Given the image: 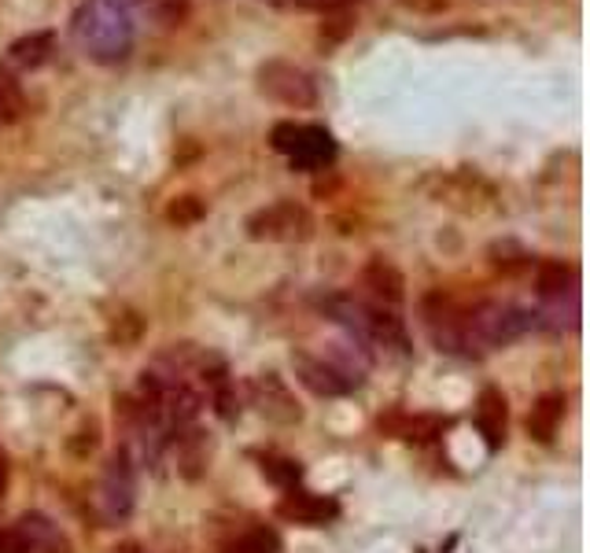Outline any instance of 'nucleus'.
I'll return each instance as SVG.
<instances>
[{"mask_svg": "<svg viewBox=\"0 0 590 553\" xmlns=\"http://www.w3.org/2000/svg\"><path fill=\"white\" fill-rule=\"evenodd\" d=\"M8 536H12L15 553H67V539H63L60 528H55L49 517H41V513L18 517Z\"/></svg>", "mask_w": 590, "mask_h": 553, "instance_id": "nucleus-11", "label": "nucleus"}, {"mask_svg": "<svg viewBox=\"0 0 590 553\" xmlns=\"http://www.w3.org/2000/svg\"><path fill=\"white\" fill-rule=\"evenodd\" d=\"M152 12L163 18L166 26H181L189 15V0H152Z\"/></svg>", "mask_w": 590, "mask_h": 553, "instance_id": "nucleus-27", "label": "nucleus"}, {"mask_svg": "<svg viewBox=\"0 0 590 553\" xmlns=\"http://www.w3.org/2000/svg\"><path fill=\"white\" fill-rule=\"evenodd\" d=\"M354 30V18L348 8H336V12H329V18L322 23V45L325 49H332V45H340V41H348Z\"/></svg>", "mask_w": 590, "mask_h": 553, "instance_id": "nucleus-26", "label": "nucleus"}, {"mask_svg": "<svg viewBox=\"0 0 590 553\" xmlns=\"http://www.w3.org/2000/svg\"><path fill=\"white\" fill-rule=\"evenodd\" d=\"M251 402H255L259 414L274 420V425H296V420L303 417L296 395L288 391V384L280 380L277 373H259V377L251 380Z\"/></svg>", "mask_w": 590, "mask_h": 553, "instance_id": "nucleus-9", "label": "nucleus"}, {"mask_svg": "<svg viewBox=\"0 0 590 553\" xmlns=\"http://www.w3.org/2000/svg\"><path fill=\"white\" fill-rule=\"evenodd\" d=\"M402 8H410V12L417 15H439L447 8V0H399Z\"/></svg>", "mask_w": 590, "mask_h": 553, "instance_id": "nucleus-30", "label": "nucleus"}, {"mask_svg": "<svg viewBox=\"0 0 590 553\" xmlns=\"http://www.w3.org/2000/svg\"><path fill=\"white\" fill-rule=\"evenodd\" d=\"M536 288L542 299H576V269L565 262H542L536 274Z\"/></svg>", "mask_w": 590, "mask_h": 553, "instance_id": "nucleus-17", "label": "nucleus"}, {"mask_svg": "<svg viewBox=\"0 0 590 553\" xmlns=\"http://www.w3.org/2000/svg\"><path fill=\"white\" fill-rule=\"evenodd\" d=\"M208 454H211V447L203 443L200 432L181 436V447H177V462H181V473H185V476H200L203 465H208Z\"/></svg>", "mask_w": 590, "mask_h": 553, "instance_id": "nucleus-22", "label": "nucleus"}, {"mask_svg": "<svg viewBox=\"0 0 590 553\" xmlns=\"http://www.w3.org/2000/svg\"><path fill=\"white\" fill-rule=\"evenodd\" d=\"M388 428L406 443H432L436 436H443V420L439 417H396L388 420Z\"/></svg>", "mask_w": 590, "mask_h": 553, "instance_id": "nucleus-19", "label": "nucleus"}, {"mask_svg": "<svg viewBox=\"0 0 590 553\" xmlns=\"http://www.w3.org/2000/svg\"><path fill=\"white\" fill-rule=\"evenodd\" d=\"M531 325H536V314L520 311V306L480 303L473 311H465V347H469V354L491 351V347L520 340Z\"/></svg>", "mask_w": 590, "mask_h": 553, "instance_id": "nucleus-3", "label": "nucleus"}, {"mask_svg": "<svg viewBox=\"0 0 590 553\" xmlns=\"http://www.w3.org/2000/svg\"><path fill=\"white\" fill-rule=\"evenodd\" d=\"M362 285L369 288L373 299H377L380 306H399L402 303V288H406V280H402V274L391 262H384V259H369L365 262V269H362Z\"/></svg>", "mask_w": 590, "mask_h": 553, "instance_id": "nucleus-15", "label": "nucleus"}, {"mask_svg": "<svg viewBox=\"0 0 590 553\" xmlns=\"http://www.w3.org/2000/svg\"><path fill=\"white\" fill-rule=\"evenodd\" d=\"M299 8H317V12H336V8H348L351 0H292Z\"/></svg>", "mask_w": 590, "mask_h": 553, "instance_id": "nucleus-31", "label": "nucleus"}, {"mask_svg": "<svg viewBox=\"0 0 590 553\" xmlns=\"http://www.w3.org/2000/svg\"><path fill=\"white\" fill-rule=\"evenodd\" d=\"M436 200L447 203V208L465 211V214H480L491 208L494 189L487 181H480L476 174H447V177H439Z\"/></svg>", "mask_w": 590, "mask_h": 553, "instance_id": "nucleus-10", "label": "nucleus"}, {"mask_svg": "<svg viewBox=\"0 0 590 553\" xmlns=\"http://www.w3.org/2000/svg\"><path fill=\"white\" fill-rule=\"evenodd\" d=\"M203 214H208V208H203L200 196H177V200L166 208V218H171L177 229H185V225H196L203 222Z\"/></svg>", "mask_w": 590, "mask_h": 553, "instance_id": "nucleus-24", "label": "nucleus"}, {"mask_svg": "<svg viewBox=\"0 0 590 553\" xmlns=\"http://www.w3.org/2000/svg\"><path fill=\"white\" fill-rule=\"evenodd\" d=\"M296 140H299V126H296V122H277L274 134H269V144H274L280 155H292Z\"/></svg>", "mask_w": 590, "mask_h": 553, "instance_id": "nucleus-28", "label": "nucleus"}, {"mask_svg": "<svg viewBox=\"0 0 590 553\" xmlns=\"http://www.w3.org/2000/svg\"><path fill=\"white\" fill-rule=\"evenodd\" d=\"M134 457H129V450L122 447L111 454V462L104 468V476H100V494H97V505H100V517L108 524H118L129 517V510H134Z\"/></svg>", "mask_w": 590, "mask_h": 553, "instance_id": "nucleus-6", "label": "nucleus"}, {"mask_svg": "<svg viewBox=\"0 0 590 553\" xmlns=\"http://www.w3.org/2000/svg\"><path fill=\"white\" fill-rule=\"evenodd\" d=\"M140 336H145V317L134 311H118L111 317V340L118 347H134Z\"/></svg>", "mask_w": 590, "mask_h": 553, "instance_id": "nucleus-23", "label": "nucleus"}, {"mask_svg": "<svg viewBox=\"0 0 590 553\" xmlns=\"http://www.w3.org/2000/svg\"><path fill=\"white\" fill-rule=\"evenodd\" d=\"M26 111V92L23 86L15 81V74H8L0 67V126H8V122H18Z\"/></svg>", "mask_w": 590, "mask_h": 553, "instance_id": "nucleus-20", "label": "nucleus"}, {"mask_svg": "<svg viewBox=\"0 0 590 553\" xmlns=\"http://www.w3.org/2000/svg\"><path fill=\"white\" fill-rule=\"evenodd\" d=\"M71 34L92 63H122L134 52V18L126 0H81L71 18Z\"/></svg>", "mask_w": 590, "mask_h": 553, "instance_id": "nucleus-1", "label": "nucleus"}, {"mask_svg": "<svg viewBox=\"0 0 590 553\" xmlns=\"http://www.w3.org/2000/svg\"><path fill=\"white\" fill-rule=\"evenodd\" d=\"M262 476L274 480L277 487H296L303 468H299V462H292V457H262Z\"/></svg>", "mask_w": 590, "mask_h": 553, "instance_id": "nucleus-25", "label": "nucleus"}, {"mask_svg": "<svg viewBox=\"0 0 590 553\" xmlns=\"http://www.w3.org/2000/svg\"><path fill=\"white\" fill-rule=\"evenodd\" d=\"M505 425H510V410H505V395L499 388H484L476 399V428H480L484 443L499 450L505 443Z\"/></svg>", "mask_w": 590, "mask_h": 553, "instance_id": "nucleus-14", "label": "nucleus"}, {"mask_svg": "<svg viewBox=\"0 0 590 553\" xmlns=\"http://www.w3.org/2000/svg\"><path fill=\"white\" fill-rule=\"evenodd\" d=\"M292 369H296V380L303 384L306 391L322 399H340V395H351L354 391V377L340 369L332 362H322V359H311V354H292Z\"/></svg>", "mask_w": 590, "mask_h": 553, "instance_id": "nucleus-8", "label": "nucleus"}, {"mask_svg": "<svg viewBox=\"0 0 590 553\" xmlns=\"http://www.w3.org/2000/svg\"><path fill=\"white\" fill-rule=\"evenodd\" d=\"M322 311L332 317L336 325H343L354 340L362 343V351L369 347H384V351H396V354H410V336L402 329V322L396 317V311L380 303H362L354 296H329L322 299Z\"/></svg>", "mask_w": 590, "mask_h": 553, "instance_id": "nucleus-2", "label": "nucleus"}, {"mask_svg": "<svg viewBox=\"0 0 590 553\" xmlns=\"http://www.w3.org/2000/svg\"><path fill=\"white\" fill-rule=\"evenodd\" d=\"M97 443H100V428L89 420V425H81L78 439H71V450H74L78 457H86V454H92V450H97Z\"/></svg>", "mask_w": 590, "mask_h": 553, "instance_id": "nucleus-29", "label": "nucleus"}, {"mask_svg": "<svg viewBox=\"0 0 590 553\" xmlns=\"http://www.w3.org/2000/svg\"><path fill=\"white\" fill-rule=\"evenodd\" d=\"M248 237L251 240H274V243H292V240H306L314 232V222L299 203L292 200H280L269 203V208L255 211L248 218Z\"/></svg>", "mask_w": 590, "mask_h": 553, "instance_id": "nucleus-5", "label": "nucleus"}, {"mask_svg": "<svg viewBox=\"0 0 590 553\" xmlns=\"http://www.w3.org/2000/svg\"><path fill=\"white\" fill-rule=\"evenodd\" d=\"M561 417H565V395L550 391V395H542L536 406H531V414H528V436L536 439V443H550V439L557 436Z\"/></svg>", "mask_w": 590, "mask_h": 553, "instance_id": "nucleus-16", "label": "nucleus"}, {"mask_svg": "<svg viewBox=\"0 0 590 553\" xmlns=\"http://www.w3.org/2000/svg\"><path fill=\"white\" fill-rule=\"evenodd\" d=\"M52 45H55V34H52V30H41V34H30V37H18L12 49H8V55H12L15 67L34 71V67H41V63L49 60Z\"/></svg>", "mask_w": 590, "mask_h": 553, "instance_id": "nucleus-18", "label": "nucleus"}, {"mask_svg": "<svg viewBox=\"0 0 590 553\" xmlns=\"http://www.w3.org/2000/svg\"><path fill=\"white\" fill-rule=\"evenodd\" d=\"M425 322L439 351L469 354V347H465V306H457L451 296H428Z\"/></svg>", "mask_w": 590, "mask_h": 553, "instance_id": "nucleus-7", "label": "nucleus"}, {"mask_svg": "<svg viewBox=\"0 0 590 553\" xmlns=\"http://www.w3.org/2000/svg\"><path fill=\"white\" fill-rule=\"evenodd\" d=\"M222 553H280V539L269 528H251L233 542H226Z\"/></svg>", "mask_w": 590, "mask_h": 553, "instance_id": "nucleus-21", "label": "nucleus"}, {"mask_svg": "<svg viewBox=\"0 0 590 553\" xmlns=\"http://www.w3.org/2000/svg\"><path fill=\"white\" fill-rule=\"evenodd\" d=\"M4 491H8V457L0 450V499H4Z\"/></svg>", "mask_w": 590, "mask_h": 553, "instance_id": "nucleus-32", "label": "nucleus"}, {"mask_svg": "<svg viewBox=\"0 0 590 553\" xmlns=\"http://www.w3.org/2000/svg\"><path fill=\"white\" fill-rule=\"evenodd\" d=\"M336 513H340L336 499H325V494H314V491H296V487L292 494H285V499L277 502V517L288 524H303V528H322Z\"/></svg>", "mask_w": 590, "mask_h": 553, "instance_id": "nucleus-12", "label": "nucleus"}, {"mask_svg": "<svg viewBox=\"0 0 590 553\" xmlns=\"http://www.w3.org/2000/svg\"><path fill=\"white\" fill-rule=\"evenodd\" d=\"M288 159L296 171H325L336 159V140L325 126H299V140Z\"/></svg>", "mask_w": 590, "mask_h": 553, "instance_id": "nucleus-13", "label": "nucleus"}, {"mask_svg": "<svg viewBox=\"0 0 590 553\" xmlns=\"http://www.w3.org/2000/svg\"><path fill=\"white\" fill-rule=\"evenodd\" d=\"M115 553H137V546H122V550H115Z\"/></svg>", "mask_w": 590, "mask_h": 553, "instance_id": "nucleus-33", "label": "nucleus"}, {"mask_svg": "<svg viewBox=\"0 0 590 553\" xmlns=\"http://www.w3.org/2000/svg\"><path fill=\"white\" fill-rule=\"evenodd\" d=\"M259 89L269 100L285 108H314L317 104V81L311 71L296 67L288 60H266L259 67Z\"/></svg>", "mask_w": 590, "mask_h": 553, "instance_id": "nucleus-4", "label": "nucleus"}]
</instances>
